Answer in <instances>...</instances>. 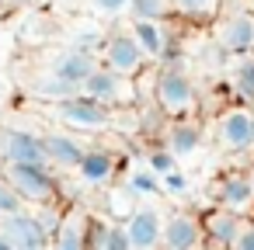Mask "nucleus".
<instances>
[{
	"label": "nucleus",
	"instance_id": "nucleus-1",
	"mask_svg": "<svg viewBox=\"0 0 254 250\" xmlns=\"http://www.w3.org/2000/svg\"><path fill=\"white\" fill-rule=\"evenodd\" d=\"M0 177L21 195L25 205H53L60 195V184L49 174V163H4Z\"/></svg>",
	"mask_w": 254,
	"mask_h": 250
},
{
	"label": "nucleus",
	"instance_id": "nucleus-2",
	"mask_svg": "<svg viewBox=\"0 0 254 250\" xmlns=\"http://www.w3.org/2000/svg\"><path fill=\"white\" fill-rule=\"evenodd\" d=\"M153 94H157V104L167 118H185L198 108V91H195L191 77L181 73V70H164L157 77Z\"/></svg>",
	"mask_w": 254,
	"mask_h": 250
},
{
	"label": "nucleus",
	"instance_id": "nucleus-3",
	"mask_svg": "<svg viewBox=\"0 0 254 250\" xmlns=\"http://www.w3.org/2000/svg\"><path fill=\"white\" fill-rule=\"evenodd\" d=\"M56 118L77 132H105L112 129V111L105 104H98L94 98L87 94H73V98H63L56 101Z\"/></svg>",
	"mask_w": 254,
	"mask_h": 250
},
{
	"label": "nucleus",
	"instance_id": "nucleus-4",
	"mask_svg": "<svg viewBox=\"0 0 254 250\" xmlns=\"http://www.w3.org/2000/svg\"><path fill=\"white\" fill-rule=\"evenodd\" d=\"M212 39L226 56L254 52V14L251 11H233V14L212 18Z\"/></svg>",
	"mask_w": 254,
	"mask_h": 250
},
{
	"label": "nucleus",
	"instance_id": "nucleus-5",
	"mask_svg": "<svg viewBox=\"0 0 254 250\" xmlns=\"http://www.w3.org/2000/svg\"><path fill=\"white\" fill-rule=\"evenodd\" d=\"M80 94L94 98L105 108H115V104H126L129 108V104H136V84L129 77H119V73L105 70V66H94L91 70V77L80 84Z\"/></svg>",
	"mask_w": 254,
	"mask_h": 250
},
{
	"label": "nucleus",
	"instance_id": "nucleus-6",
	"mask_svg": "<svg viewBox=\"0 0 254 250\" xmlns=\"http://www.w3.org/2000/svg\"><path fill=\"white\" fill-rule=\"evenodd\" d=\"M216 143L223 153H244L254 146V111L251 104H233L216 122Z\"/></svg>",
	"mask_w": 254,
	"mask_h": 250
},
{
	"label": "nucleus",
	"instance_id": "nucleus-7",
	"mask_svg": "<svg viewBox=\"0 0 254 250\" xmlns=\"http://www.w3.org/2000/svg\"><path fill=\"white\" fill-rule=\"evenodd\" d=\"M132 250H160V226H164V212L150 201H136V208L122 219Z\"/></svg>",
	"mask_w": 254,
	"mask_h": 250
},
{
	"label": "nucleus",
	"instance_id": "nucleus-8",
	"mask_svg": "<svg viewBox=\"0 0 254 250\" xmlns=\"http://www.w3.org/2000/svg\"><path fill=\"white\" fill-rule=\"evenodd\" d=\"M143 52H139V46L132 42V35L129 32H115V35H108L105 39V46H101V66L105 70H112V73H119V77H136L139 70H143Z\"/></svg>",
	"mask_w": 254,
	"mask_h": 250
},
{
	"label": "nucleus",
	"instance_id": "nucleus-9",
	"mask_svg": "<svg viewBox=\"0 0 254 250\" xmlns=\"http://www.w3.org/2000/svg\"><path fill=\"white\" fill-rule=\"evenodd\" d=\"M4 222H0V229L7 233V240L18 247V250H49V229L42 226L39 215L18 208V212H7L0 215Z\"/></svg>",
	"mask_w": 254,
	"mask_h": 250
},
{
	"label": "nucleus",
	"instance_id": "nucleus-10",
	"mask_svg": "<svg viewBox=\"0 0 254 250\" xmlns=\"http://www.w3.org/2000/svg\"><path fill=\"white\" fill-rule=\"evenodd\" d=\"M205 243L202 219L191 212H171L160 226V250H198Z\"/></svg>",
	"mask_w": 254,
	"mask_h": 250
},
{
	"label": "nucleus",
	"instance_id": "nucleus-11",
	"mask_svg": "<svg viewBox=\"0 0 254 250\" xmlns=\"http://www.w3.org/2000/svg\"><path fill=\"white\" fill-rule=\"evenodd\" d=\"M87 240H91V215H87V208L73 205V208L60 212V219L53 226V236H49V247L53 250H87Z\"/></svg>",
	"mask_w": 254,
	"mask_h": 250
},
{
	"label": "nucleus",
	"instance_id": "nucleus-12",
	"mask_svg": "<svg viewBox=\"0 0 254 250\" xmlns=\"http://www.w3.org/2000/svg\"><path fill=\"white\" fill-rule=\"evenodd\" d=\"M73 170L80 174V181L87 188H108L115 181V174H119V156L112 150H101V146L98 150H84V156L77 160Z\"/></svg>",
	"mask_w": 254,
	"mask_h": 250
},
{
	"label": "nucleus",
	"instance_id": "nucleus-13",
	"mask_svg": "<svg viewBox=\"0 0 254 250\" xmlns=\"http://www.w3.org/2000/svg\"><path fill=\"white\" fill-rule=\"evenodd\" d=\"M0 156L4 163H46L42 139L21 129H4L0 132Z\"/></svg>",
	"mask_w": 254,
	"mask_h": 250
},
{
	"label": "nucleus",
	"instance_id": "nucleus-14",
	"mask_svg": "<svg viewBox=\"0 0 254 250\" xmlns=\"http://www.w3.org/2000/svg\"><path fill=\"white\" fill-rule=\"evenodd\" d=\"M212 198H216V205H219V208H230V212L244 215V212L254 205V188H251L247 174H226V177H219V181H216Z\"/></svg>",
	"mask_w": 254,
	"mask_h": 250
},
{
	"label": "nucleus",
	"instance_id": "nucleus-15",
	"mask_svg": "<svg viewBox=\"0 0 254 250\" xmlns=\"http://www.w3.org/2000/svg\"><path fill=\"white\" fill-rule=\"evenodd\" d=\"M98 63H94V52L91 49H80V46H73V49H63V52H56V59H53V66H49V73H56V77H63V80H70V84H84L87 77H91V70H94Z\"/></svg>",
	"mask_w": 254,
	"mask_h": 250
},
{
	"label": "nucleus",
	"instance_id": "nucleus-16",
	"mask_svg": "<svg viewBox=\"0 0 254 250\" xmlns=\"http://www.w3.org/2000/svg\"><path fill=\"white\" fill-rule=\"evenodd\" d=\"M240 226H244V215H237V212H230V208H219V205L202 215V236H205L212 247H230L233 236L240 233Z\"/></svg>",
	"mask_w": 254,
	"mask_h": 250
},
{
	"label": "nucleus",
	"instance_id": "nucleus-17",
	"mask_svg": "<svg viewBox=\"0 0 254 250\" xmlns=\"http://www.w3.org/2000/svg\"><path fill=\"white\" fill-rule=\"evenodd\" d=\"M42 139V150H46V163H56V167H77V160L84 156V143L70 132H46L39 136Z\"/></svg>",
	"mask_w": 254,
	"mask_h": 250
},
{
	"label": "nucleus",
	"instance_id": "nucleus-18",
	"mask_svg": "<svg viewBox=\"0 0 254 250\" xmlns=\"http://www.w3.org/2000/svg\"><path fill=\"white\" fill-rule=\"evenodd\" d=\"M198 146H202V125L191 115L174 118V125L167 129V150L174 153V160H185V156L198 153Z\"/></svg>",
	"mask_w": 254,
	"mask_h": 250
},
{
	"label": "nucleus",
	"instance_id": "nucleus-19",
	"mask_svg": "<svg viewBox=\"0 0 254 250\" xmlns=\"http://www.w3.org/2000/svg\"><path fill=\"white\" fill-rule=\"evenodd\" d=\"M132 42L139 46L143 59H160L167 49V35H164V21H146V18H132L129 25Z\"/></svg>",
	"mask_w": 254,
	"mask_h": 250
},
{
	"label": "nucleus",
	"instance_id": "nucleus-20",
	"mask_svg": "<svg viewBox=\"0 0 254 250\" xmlns=\"http://www.w3.org/2000/svg\"><path fill=\"white\" fill-rule=\"evenodd\" d=\"M91 250H132L122 219H91Z\"/></svg>",
	"mask_w": 254,
	"mask_h": 250
},
{
	"label": "nucleus",
	"instance_id": "nucleus-21",
	"mask_svg": "<svg viewBox=\"0 0 254 250\" xmlns=\"http://www.w3.org/2000/svg\"><path fill=\"white\" fill-rule=\"evenodd\" d=\"M230 87L240 98V104H254V56H240V63L230 73Z\"/></svg>",
	"mask_w": 254,
	"mask_h": 250
},
{
	"label": "nucleus",
	"instance_id": "nucleus-22",
	"mask_svg": "<svg viewBox=\"0 0 254 250\" xmlns=\"http://www.w3.org/2000/svg\"><path fill=\"white\" fill-rule=\"evenodd\" d=\"M32 94L49 98V101H63V98L80 94V87H77V84H70V80H63V77H56V73H49V77H39V80L32 84Z\"/></svg>",
	"mask_w": 254,
	"mask_h": 250
},
{
	"label": "nucleus",
	"instance_id": "nucleus-23",
	"mask_svg": "<svg viewBox=\"0 0 254 250\" xmlns=\"http://www.w3.org/2000/svg\"><path fill=\"white\" fill-rule=\"evenodd\" d=\"M171 7L188 21H212L219 14V0H171Z\"/></svg>",
	"mask_w": 254,
	"mask_h": 250
},
{
	"label": "nucleus",
	"instance_id": "nucleus-24",
	"mask_svg": "<svg viewBox=\"0 0 254 250\" xmlns=\"http://www.w3.org/2000/svg\"><path fill=\"white\" fill-rule=\"evenodd\" d=\"M129 14L132 18H146V21H164V18L174 14V7H171V0H132Z\"/></svg>",
	"mask_w": 254,
	"mask_h": 250
},
{
	"label": "nucleus",
	"instance_id": "nucleus-25",
	"mask_svg": "<svg viewBox=\"0 0 254 250\" xmlns=\"http://www.w3.org/2000/svg\"><path fill=\"white\" fill-rule=\"evenodd\" d=\"M132 208H136V191H132L129 184L108 191V212H112V219H126Z\"/></svg>",
	"mask_w": 254,
	"mask_h": 250
},
{
	"label": "nucleus",
	"instance_id": "nucleus-26",
	"mask_svg": "<svg viewBox=\"0 0 254 250\" xmlns=\"http://www.w3.org/2000/svg\"><path fill=\"white\" fill-rule=\"evenodd\" d=\"M178 167V160H174V153L167 150V146H160V150H150L146 153V170H153L157 177H164L167 170H174Z\"/></svg>",
	"mask_w": 254,
	"mask_h": 250
},
{
	"label": "nucleus",
	"instance_id": "nucleus-27",
	"mask_svg": "<svg viewBox=\"0 0 254 250\" xmlns=\"http://www.w3.org/2000/svg\"><path fill=\"white\" fill-rule=\"evenodd\" d=\"M129 188H132L136 195H157V191H160V177L143 167V170H136V174L129 177Z\"/></svg>",
	"mask_w": 254,
	"mask_h": 250
},
{
	"label": "nucleus",
	"instance_id": "nucleus-28",
	"mask_svg": "<svg viewBox=\"0 0 254 250\" xmlns=\"http://www.w3.org/2000/svg\"><path fill=\"white\" fill-rule=\"evenodd\" d=\"M18 208H25V201H21V195L0 177V215H7V212H18Z\"/></svg>",
	"mask_w": 254,
	"mask_h": 250
},
{
	"label": "nucleus",
	"instance_id": "nucleus-29",
	"mask_svg": "<svg viewBox=\"0 0 254 250\" xmlns=\"http://www.w3.org/2000/svg\"><path fill=\"white\" fill-rule=\"evenodd\" d=\"M129 4H132V0H91V7H94L98 14H105V18H119V14H126Z\"/></svg>",
	"mask_w": 254,
	"mask_h": 250
},
{
	"label": "nucleus",
	"instance_id": "nucleus-30",
	"mask_svg": "<svg viewBox=\"0 0 254 250\" xmlns=\"http://www.w3.org/2000/svg\"><path fill=\"white\" fill-rule=\"evenodd\" d=\"M226 250H254V222H244L240 233L233 236V243Z\"/></svg>",
	"mask_w": 254,
	"mask_h": 250
},
{
	"label": "nucleus",
	"instance_id": "nucleus-31",
	"mask_svg": "<svg viewBox=\"0 0 254 250\" xmlns=\"http://www.w3.org/2000/svg\"><path fill=\"white\" fill-rule=\"evenodd\" d=\"M185 188H188V177H185V174H178V167H174V170H167V174L160 177V191H171V195H174V191H185Z\"/></svg>",
	"mask_w": 254,
	"mask_h": 250
},
{
	"label": "nucleus",
	"instance_id": "nucleus-32",
	"mask_svg": "<svg viewBox=\"0 0 254 250\" xmlns=\"http://www.w3.org/2000/svg\"><path fill=\"white\" fill-rule=\"evenodd\" d=\"M0 250H18V247L7 240V233H4V229H0Z\"/></svg>",
	"mask_w": 254,
	"mask_h": 250
},
{
	"label": "nucleus",
	"instance_id": "nucleus-33",
	"mask_svg": "<svg viewBox=\"0 0 254 250\" xmlns=\"http://www.w3.org/2000/svg\"><path fill=\"white\" fill-rule=\"evenodd\" d=\"M247 181H251V188H254V163L247 167Z\"/></svg>",
	"mask_w": 254,
	"mask_h": 250
},
{
	"label": "nucleus",
	"instance_id": "nucleus-34",
	"mask_svg": "<svg viewBox=\"0 0 254 250\" xmlns=\"http://www.w3.org/2000/svg\"><path fill=\"white\" fill-rule=\"evenodd\" d=\"M244 4H247V11H251V14H254V0H244Z\"/></svg>",
	"mask_w": 254,
	"mask_h": 250
},
{
	"label": "nucleus",
	"instance_id": "nucleus-35",
	"mask_svg": "<svg viewBox=\"0 0 254 250\" xmlns=\"http://www.w3.org/2000/svg\"><path fill=\"white\" fill-rule=\"evenodd\" d=\"M0 4H4V0H0Z\"/></svg>",
	"mask_w": 254,
	"mask_h": 250
},
{
	"label": "nucleus",
	"instance_id": "nucleus-36",
	"mask_svg": "<svg viewBox=\"0 0 254 250\" xmlns=\"http://www.w3.org/2000/svg\"><path fill=\"white\" fill-rule=\"evenodd\" d=\"M251 56H254V52H251Z\"/></svg>",
	"mask_w": 254,
	"mask_h": 250
},
{
	"label": "nucleus",
	"instance_id": "nucleus-37",
	"mask_svg": "<svg viewBox=\"0 0 254 250\" xmlns=\"http://www.w3.org/2000/svg\"><path fill=\"white\" fill-rule=\"evenodd\" d=\"M87 250H91V247H87Z\"/></svg>",
	"mask_w": 254,
	"mask_h": 250
}]
</instances>
